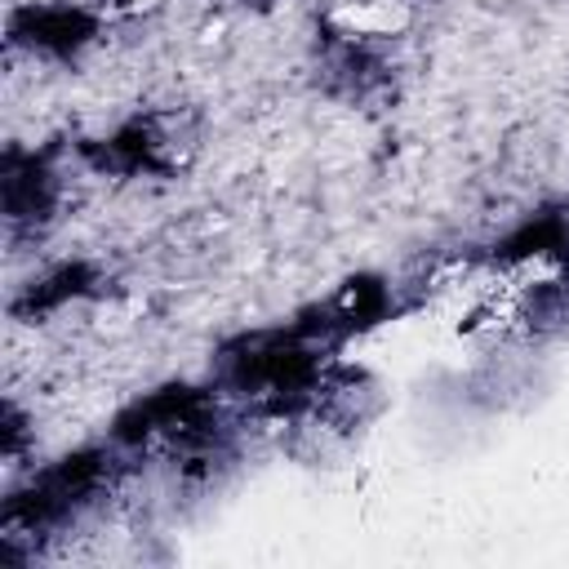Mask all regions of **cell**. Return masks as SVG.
<instances>
[{
  "instance_id": "6da1fadb",
  "label": "cell",
  "mask_w": 569,
  "mask_h": 569,
  "mask_svg": "<svg viewBox=\"0 0 569 569\" xmlns=\"http://www.w3.org/2000/svg\"><path fill=\"white\" fill-rule=\"evenodd\" d=\"M462 387L471 405L489 418H520L551 400L556 391V360L542 347H493L471 369H462Z\"/></svg>"
},
{
  "instance_id": "7a4b0ae2",
  "label": "cell",
  "mask_w": 569,
  "mask_h": 569,
  "mask_svg": "<svg viewBox=\"0 0 569 569\" xmlns=\"http://www.w3.org/2000/svg\"><path fill=\"white\" fill-rule=\"evenodd\" d=\"M565 338H569V311H565Z\"/></svg>"
}]
</instances>
